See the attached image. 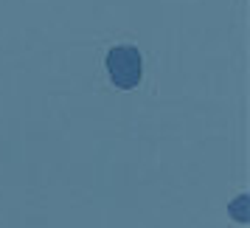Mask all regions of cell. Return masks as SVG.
<instances>
[{
    "label": "cell",
    "mask_w": 250,
    "mask_h": 228,
    "mask_svg": "<svg viewBox=\"0 0 250 228\" xmlns=\"http://www.w3.org/2000/svg\"><path fill=\"white\" fill-rule=\"evenodd\" d=\"M248 205H250V197H248V194H239L236 200H233V203L228 205V214L233 217V220H236L239 226H245V223L250 220V214H248Z\"/></svg>",
    "instance_id": "cell-2"
},
{
    "label": "cell",
    "mask_w": 250,
    "mask_h": 228,
    "mask_svg": "<svg viewBox=\"0 0 250 228\" xmlns=\"http://www.w3.org/2000/svg\"><path fill=\"white\" fill-rule=\"evenodd\" d=\"M107 73L118 91H132L144 79V59L135 46H115L107 51Z\"/></svg>",
    "instance_id": "cell-1"
}]
</instances>
